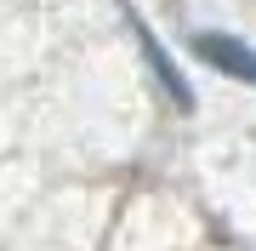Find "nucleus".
<instances>
[{
	"mask_svg": "<svg viewBox=\"0 0 256 251\" xmlns=\"http://www.w3.org/2000/svg\"><path fill=\"white\" fill-rule=\"evenodd\" d=\"M194 52H200L210 69H222V75L256 86V52L245 46V40H234V35H200V40H194Z\"/></svg>",
	"mask_w": 256,
	"mask_h": 251,
	"instance_id": "f257e3e1",
	"label": "nucleus"
}]
</instances>
